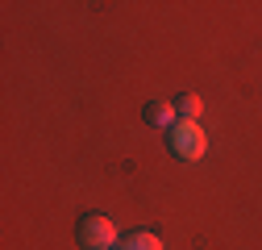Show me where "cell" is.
<instances>
[{"instance_id":"obj_1","label":"cell","mask_w":262,"mask_h":250,"mask_svg":"<svg viewBox=\"0 0 262 250\" xmlns=\"http://www.w3.org/2000/svg\"><path fill=\"white\" fill-rule=\"evenodd\" d=\"M167 138H171V154L183 159V163H200L204 154H208V134H204L200 121H183L179 117V125H175Z\"/></svg>"},{"instance_id":"obj_2","label":"cell","mask_w":262,"mask_h":250,"mask_svg":"<svg viewBox=\"0 0 262 250\" xmlns=\"http://www.w3.org/2000/svg\"><path fill=\"white\" fill-rule=\"evenodd\" d=\"M121 242L117 225H113V217H100V213H88L83 221H79V246L83 250H113Z\"/></svg>"},{"instance_id":"obj_4","label":"cell","mask_w":262,"mask_h":250,"mask_svg":"<svg viewBox=\"0 0 262 250\" xmlns=\"http://www.w3.org/2000/svg\"><path fill=\"white\" fill-rule=\"evenodd\" d=\"M121 250H167V246H162V238L150 234V230H134V234H125Z\"/></svg>"},{"instance_id":"obj_5","label":"cell","mask_w":262,"mask_h":250,"mask_svg":"<svg viewBox=\"0 0 262 250\" xmlns=\"http://www.w3.org/2000/svg\"><path fill=\"white\" fill-rule=\"evenodd\" d=\"M175 109H179V117H183V121H200V113H204V100L195 96V92H183V96L175 100Z\"/></svg>"},{"instance_id":"obj_3","label":"cell","mask_w":262,"mask_h":250,"mask_svg":"<svg viewBox=\"0 0 262 250\" xmlns=\"http://www.w3.org/2000/svg\"><path fill=\"white\" fill-rule=\"evenodd\" d=\"M146 121L154 125V130H175V125H179V109L175 105H167V100H154V105H146Z\"/></svg>"}]
</instances>
